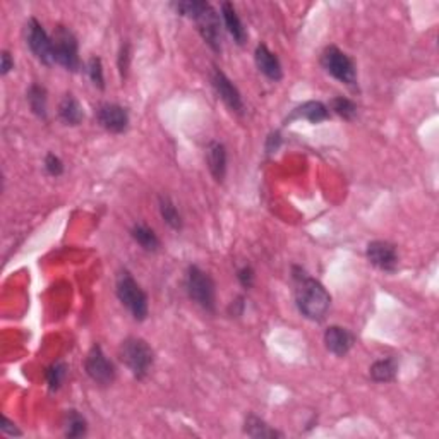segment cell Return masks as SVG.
<instances>
[{"instance_id":"1","label":"cell","mask_w":439,"mask_h":439,"mask_svg":"<svg viewBox=\"0 0 439 439\" xmlns=\"http://www.w3.org/2000/svg\"><path fill=\"white\" fill-rule=\"evenodd\" d=\"M299 285L295 290V304L302 316L311 321H323L331 307V295L321 282L311 278L302 271V275H295Z\"/></svg>"},{"instance_id":"2","label":"cell","mask_w":439,"mask_h":439,"mask_svg":"<svg viewBox=\"0 0 439 439\" xmlns=\"http://www.w3.org/2000/svg\"><path fill=\"white\" fill-rule=\"evenodd\" d=\"M175 11L181 16L194 19L199 35L215 52L222 50V28L220 18L211 4L203 0H187V2L174 4Z\"/></svg>"},{"instance_id":"3","label":"cell","mask_w":439,"mask_h":439,"mask_svg":"<svg viewBox=\"0 0 439 439\" xmlns=\"http://www.w3.org/2000/svg\"><path fill=\"white\" fill-rule=\"evenodd\" d=\"M119 355H121L124 366L138 379H145L155 362V354L151 347L143 338L138 337H131L124 340Z\"/></svg>"},{"instance_id":"4","label":"cell","mask_w":439,"mask_h":439,"mask_svg":"<svg viewBox=\"0 0 439 439\" xmlns=\"http://www.w3.org/2000/svg\"><path fill=\"white\" fill-rule=\"evenodd\" d=\"M115 292H117L121 304L133 314L136 321H145L148 318V311H150L148 309V295L129 271H122L119 275Z\"/></svg>"},{"instance_id":"5","label":"cell","mask_w":439,"mask_h":439,"mask_svg":"<svg viewBox=\"0 0 439 439\" xmlns=\"http://www.w3.org/2000/svg\"><path fill=\"white\" fill-rule=\"evenodd\" d=\"M186 289L191 301L208 313H215L217 309V287L213 278L203 271L199 266H189L186 275Z\"/></svg>"},{"instance_id":"6","label":"cell","mask_w":439,"mask_h":439,"mask_svg":"<svg viewBox=\"0 0 439 439\" xmlns=\"http://www.w3.org/2000/svg\"><path fill=\"white\" fill-rule=\"evenodd\" d=\"M52 43H54V62L69 73H78L81 61H79L78 38L74 37L73 31L66 26H59L52 37Z\"/></svg>"},{"instance_id":"7","label":"cell","mask_w":439,"mask_h":439,"mask_svg":"<svg viewBox=\"0 0 439 439\" xmlns=\"http://www.w3.org/2000/svg\"><path fill=\"white\" fill-rule=\"evenodd\" d=\"M321 66L337 81L345 83L349 86L355 85L357 81V69H355L354 61L338 47L330 45L323 50Z\"/></svg>"},{"instance_id":"8","label":"cell","mask_w":439,"mask_h":439,"mask_svg":"<svg viewBox=\"0 0 439 439\" xmlns=\"http://www.w3.org/2000/svg\"><path fill=\"white\" fill-rule=\"evenodd\" d=\"M26 43L40 62L45 64V66H52L54 64V43H52L49 33L38 23V19L31 18L28 21Z\"/></svg>"},{"instance_id":"9","label":"cell","mask_w":439,"mask_h":439,"mask_svg":"<svg viewBox=\"0 0 439 439\" xmlns=\"http://www.w3.org/2000/svg\"><path fill=\"white\" fill-rule=\"evenodd\" d=\"M85 369L88 376L102 386H109L115 381V367L107 359V355L103 354L100 345H93L90 352H88Z\"/></svg>"},{"instance_id":"10","label":"cell","mask_w":439,"mask_h":439,"mask_svg":"<svg viewBox=\"0 0 439 439\" xmlns=\"http://www.w3.org/2000/svg\"><path fill=\"white\" fill-rule=\"evenodd\" d=\"M100 126L112 134H121L129 127V114L117 103H102L97 109Z\"/></svg>"},{"instance_id":"11","label":"cell","mask_w":439,"mask_h":439,"mask_svg":"<svg viewBox=\"0 0 439 439\" xmlns=\"http://www.w3.org/2000/svg\"><path fill=\"white\" fill-rule=\"evenodd\" d=\"M211 85H213L217 95L222 98V102L225 103L230 110L237 112V114H242V112H244V102H242V97L241 93H239L237 86H235L234 83L227 78V74L222 73L218 67H215L213 73H211Z\"/></svg>"},{"instance_id":"12","label":"cell","mask_w":439,"mask_h":439,"mask_svg":"<svg viewBox=\"0 0 439 439\" xmlns=\"http://www.w3.org/2000/svg\"><path fill=\"white\" fill-rule=\"evenodd\" d=\"M366 256L373 266L381 271H395L398 266L397 247L386 241L369 242L366 249Z\"/></svg>"},{"instance_id":"13","label":"cell","mask_w":439,"mask_h":439,"mask_svg":"<svg viewBox=\"0 0 439 439\" xmlns=\"http://www.w3.org/2000/svg\"><path fill=\"white\" fill-rule=\"evenodd\" d=\"M325 345L337 357H345L350 352L354 345V337L349 330L342 328V326H330L325 331Z\"/></svg>"},{"instance_id":"14","label":"cell","mask_w":439,"mask_h":439,"mask_svg":"<svg viewBox=\"0 0 439 439\" xmlns=\"http://www.w3.org/2000/svg\"><path fill=\"white\" fill-rule=\"evenodd\" d=\"M254 61H256V66L259 69V73H263L266 78L271 79V81H280L283 78V69L282 64L278 61L277 55L271 52L266 45H258L256 52H254Z\"/></svg>"},{"instance_id":"15","label":"cell","mask_w":439,"mask_h":439,"mask_svg":"<svg viewBox=\"0 0 439 439\" xmlns=\"http://www.w3.org/2000/svg\"><path fill=\"white\" fill-rule=\"evenodd\" d=\"M330 117V110L325 103L321 102H306L302 105H299L297 109L292 110V114L287 117V124L294 121H304L311 124H319Z\"/></svg>"},{"instance_id":"16","label":"cell","mask_w":439,"mask_h":439,"mask_svg":"<svg viewBox=\"0 0 439 439\" xmlns=\"http://www.w3.org/2000/svg\"><path fill=\"white\" fill-rule=\"evenodd\" d=\"M206 162L215 181L223 182L227 175V148L218 141L210 143L206 151Z\"/></svg>"},{"instance_id":"17","label":"cell","mask_w":439,"mask_h":439,"mask_svg":"<svg viewBox=\"0 0 439 439\" xmlns=\"http://www.w3.org/2000/svg\"><path fill=\"white\" fill-rule=\"evenodd\" d=\"M222 16H223V21H225L227 30L229 33L232 35V38L239 45H244L246 40H247V33H246V28L242 25L241 18H239L237 11H235L234 4L230 2H223L222 4Z\"/></svg>"},{"instance_id":"18","label":"cell","mask_w":439,"mask_h":439,"mask_svg":"<svg viewBox=\"0 0 439 439\" xmlns=\"http://www.w3.org/2000/svg\"><path fill=\"white\" fill-rule=\"evenodd\" d=\"M59 117L66 126H79L83 119H85V112H83L81 103L74 95H66L62 98L61 105H59Z\"/></svg>"},{"instance_id":"19","label":"cell","mask_w":439,"mask_h":439,"mask_svg":"<svg viewBox=\"0 0 439 439\" xmlns=\"http://www.w3.org/2000/svg\"><path fill=\"white\" fill-rule=\"evenodd\" d=\"M244 433L249 438L254 439H275V438H283V433L278 429L266 424L263 419L256 417V415H247L244 422Z\"/></svg>"},{"instance_id":"20","label":"cell","mask_w":439,"mask_h":439,"mask_svg":"<svg viewBox=\"0 0 439 439\" xmlns=\"http://www.w3.org/2000/svg\"><path fill=\"white\" fill-rule=\"evenodd\" d=\"M131 235H133L134 241L138 242L143 249L148 251V253H157V251L160 249V246H162V242H160L158 235L155 234V230L150 229V227L143 225V223H136V225L133 227V230H131Z\"/></svg>"},{"instance_id":"21","label":"cell","mask_w":439,"mask_h":439,"mask_svg":"<svg viewBox=\"0 0 439 439\" xmlns=\"http://www.w3.org/2000/svg\"><path fill=\"white\" fill-rule=\"evenodd\" d=\"M398 364L395 359H381L376 361L369 369V376L376 383H390L397 378Z\"/></svg>"},{"instance_id":"22","label":"cell","mask_w":439,"mask_h":439,"mask_svg":"<svg viewBox=\"0 0 439 439\" xmlns=\"http://www.w3.org/2000/svg\"><path fill=\"white\" fill-rule=\"evenodd\" d=\"M160 215H162L163 222L174 230H181L182 229V217L179 213L177 206L174 205V201L169 198V196H160Z\"/></svg>"},{"instance_id":"23","label":"cell","mask_w":439,"mask_h":439,"mask_svg":"<svg viewBox=\"0 0 439 439\" xmlns=\"http://www.w3.org/2000/svg\"><path fill=\"white\" fill-rule=\"evenodd\" d=\"M28 103L35 115L45 121L47 119V90L40 85H31L28 90Z\"/></svg>"},{"instance_id":"24","label":"cell","mask_w":439,"mask_h":439,"mask_svg":"<svg viewBox=\"0 0 439 439\" xmlns=\"http://www.w3.org/2000/svg\"><path fill=\"white\" fill-rule=\"evenodd\" d=\"M88 433V424L86 419L83 417L78 410H69L66 414V436L74 439V438H83Z\"/></svg>"},{"instance_id":"25","label":"cell","mask_w":439,"mask_h":439,"mask_svg":"<svg viewBox=\"0 0 439 439\" xmlns=\"http://www.w3.org/2000/svg\"><path fill=\"white\" fill-rule=\"evenodd\" d=\"M66 376H67V366L64 364V362H55V364H52L45 373L47 383H49V388L52 391H57L61 388Z\"/></svg>"},{"instance_id":"26","label":"cell","mask_w":439,"mask_h":439,"mask_svg":"<svg viewBox=\"0 0 439 439\" xmlns=\"http://www.w3.org/2000/svg\"><path fill=\"white\" fill-rule=\"evenodd\" d=\"M331 110L337 115H340L342 119H345V121H352L355 115H357V105H355L352 100L343 97L335 98L331 102Z\"/></svg>"},{"instance_id":"27","label":"cell","mask_w":439,"mask_h":439,"mask_svg":"<svg viewBox=\"0 0 439 439\" xmlns=\"http://www.w3.org/2000/svg\"><path fill=\"white\" fill-rule=\"evenodd\" d=\"M86 73L90 76L91 83L98 90H105V76H103V66L102 59L100 57H91L86 64Z\"/></svg>"},{"instance_id":"28","label":"cell","mask_w":439,"mask_h":439,"mask_svg":"<svg viewBox=\"0 0 439 439\" xmlns=\"http://www.w3.org/2000/svg\"><path fill=\"white\" fill-rule=\"evenodd\" d=\"M45 170L49 172L52 177H59V175L64 174V163L62 160L57 157V155L49 153L45 157Z\"/></svg>"},{"instance_id":"29","label":"cell","mask_w":439,"mask_h":439,"mask_svg":"<svg viewBox=\"0 0 439 439\" xmlns=\"http://www.w3.org/2000/svg\"><path fill=\"white\" fill-rule=\"evenodd\" d=\"M237 278H239V283H241L244 289L249 290V289H253L256 275H254V270L251 268V266H242V268L237 271Z\"/></svg>"},{"instance_id":"30","label":"cell","mask_w":439,"mask_h":439,"mask_svg":"<svg viewBox=\"0 0 439 439\" xmlns=\"http://www.w3.org/2000/svg\"><path fill=\"white\" fill-rule=\"evenodd\" d=\"M129 61H131V52H129V45H124L121 50V55H119V69H121L122 78H126L127 69H129Z\"/></svg>"},{"instance_id":"31","label":"cell","mask_w":439,"mask_h":439,"mask_svg":"<svg viewBox=\"0 0 439 439\" xmlns=\"http://www.w3.org/2000/svg\"><path fill=\"white\" fill-rule=\"evenodd\" d=\"M2 64H0V74L2 76H7L11 73V71L14 69V61L13 57H11V54L7 50L2 52Z\"/></svg>"},{"instance_id":"32","label":"cell","mask_w":439,"mask_h":439,"mask_svg":"<svg viewBox=\"0 0 439 439\" xmlns=\"http://www.w3.org/2000/svg\"><path fill=\"white\" fill-rule=\"evenodd\" d=\"M0 429H2V433L7 434V436H23L21 431H19L18 427H16V424H13V422H11L7 417H4V422H2V426H0Z\"/></svg>"},{"instance_id":"33","label":"cell","mask_w":439,"mask_h":439,"mask_svg":"<svg viewBox=\"0 0 439 439\" xmlns=\"http://www.w3.org/2000/svg\"><path fill=\"white\" fill-rule=\"evenodd\" d=\"M280 143H282L280 133H273L268 138V143H266V151H268V153H273V151L278 150Z\"/></svg>"}]
</instances>
